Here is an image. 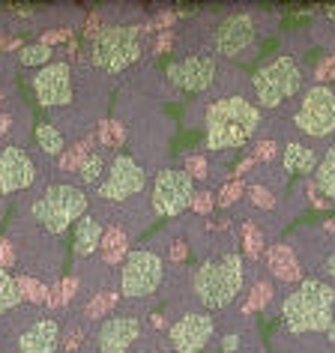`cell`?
<instances>
[{
  "label": "cell",
  "mask_w": 335,
  "mask_h": 353,
  "mask_svg": "<svg viewBox=\"0 0 335 353\" xmlns=\"http://www.w3.org/2000/svg\"><path fill=\"white\" fill-rule=\"evenodd\" d=\"M207 150L245 147L254 129L261 126V108L243 96H225L207 108Z\"/></svg>",
  "instance_id": "6da1fadb"
},
{
  "label": "cell",
  "mask_w": 335,
  "mask_h": 353,
  "mask_svg": "<svg viewBox=\"0 0 335 353\" xmlns=\"http://www.w3.org/2000/svg\"><path fill=\"white\" fill-rule=\"evenodd\" d=\"M281 317L290 332H326L335 321V288L321 279H303L281 303Z\"/></svg>",
  "instance_id": "7a4b0ae2"
},
{
  "label": "cell",
  "mask_w": 335,
  "mask_h": 353,
  "mask_svg": "<svg viewBox=\"0 0 335 353\" xmlns=\"http://www.w3.org/2000/svg\"><path fill=\"white\" fill-rule=\"evenodd\" d=\"M245 281V270H243V258L236 252L219 254V258L204 261L192 276V290L201 299V305L207 312H216V308H227L240 296Z\"/></svg>",
  "instance_id": "3957f363"
},
{
  "label": "cell",
  "mask_w": 335,
  "mask_h": 353,
  "mask_svg": "<svg viewBox=\"0 0 335 353\" xmlns=\"http://www.w3.org/2000/svg\"><path fill=\"white\" fill-rule=\"evenodd\" d=\"M30 216L42 231L63 234V231H69L72 222L87 216V195L78 186L57 183V186H48L37 201H33Z\"/></svg>",
  "instance_id": "277c9868"
},
{
  "label": "cell",
  "mask_w": 335,
  "mask_h": 353,
  "mask_svg": "<svg viewBox=\"0 0 335 353\" xmlns=\"http://www.w3.org/2000/svg\"><path fill=\"white\" fill-rule=\"evenodd\" d=\"M144 28L138 24H114V28H102L99 37L93 39L90 60L96 69L108 75H117L123 69H129L135 60L144 54Z\"/></svg>",
  "instance_id": "5b68a950"
},
{
  "label": "cell",
  "mask_w": 335,
  "mask_h": 353,
  "mask_svg": "<svg viewBox=\"0 0 335 353\" xmlns=\"http://www.w3.org/2000/svg\"><path fill=\"white\" fill-rule=\"evenodd\" d=\"M254 99L261 108H278L281 102H287L290 96L299 93L303 87V69L296 66V60L290 54L276 57L272 63L258 69V75L252 78Z\"/></svg>",
  "instance_id": "8992f818"
},
{
  "label": "cell",
  "mask_w": 335,
  "mask_h": 353,
  "mask_svg": "<svg viewBox=\"0 0 335 353\" xmlns=\"http://www.w3.org/2000/svg\"><path fill=\"white\" fill-rule=\"evenodd\" d=\"M162 258L150 249H135L120 267V294L126 299H144L162 285Z\"/></svg>",
  "instance_id": "52a82bcc"
},
{
  "label": "cell",
  "mask_w": 335,
  "mask_h": 353,
  "mask_svg": "<svg viewBox=\"0 0 335 353\" xmlns=\"http://www.w3.org/2000/svg\"><path fill=\"white\" fill-rule=\"evenodd\" d=\"M294 123L299 132L312 138H326L335 132V90L326 84L308 87L299 99V108L294 114Z\"/></svg>",
  "instance_id": "ba28073f"
},
{
  "label": "cell",
  "mask_w": 335,
  "mask_h": 353,
  "mask_svg": "<svg viewBox=\"0 0 335 353\" xmlns=\"http://www.w3.org/2000/svg\"><path fill=\"white\" fill-rule=\"evenodd\" d=\"M195 201V180L180 171V168H165L162 174L156 176L153 183V195H150V204H153L156 216L174 219L180 213H186Z\"/></svg>",
  "instance_id": "9c48e42d"
},
{
  "label": "cell",
  "mask_w": 335,
  "mask_h": 353,
  "mask_svg": "<svg viewBox=\"0 0 335 353\" xmlns=\"http://www.w3.org/2000/svg\"><path fill=\"white\" fill-rule=\"evenodd\" d=\"M147 189V171L138 159H132L129 153H117L111 159L105 180L99 183V198L102 201H126L135 198Z\"/></svg>",
  "instance_id": "30bf717a"
},
{
  "label": "cell",
  "mask_w": 335,
  "mask_h": 353,
  "mask_svg": "<svg viewBox=\"0 0 335 353\" xmlns=\"http://www.w3.org/2000/svg\"><path fill=\"white\" fill-rule=\"evenodd\" d=\"M216 75H219V66H216L213 54H192V57L168 63V78H171V84H177L180 90H186V93L210 90V87L216 84Z\"/></svg>",
  "instance_id": "8fae6325"
},
{
  "label": "cell",
  "mask_w": 335,
  "mask_h": 353,
  "mask_svg": "<svg viewBox=\"0 0 335 353\" xmlns=\"http://www.w3.org/2000/svg\"><path fill=\"white\" fill-rule=\"evenodd\" d=\"M213 332H216V323L207 312H189V314H183L180 321L171 323L168 339H171V347L177 353H198L207 347Z\"/></svg>",
  "instance_id": "7c38bea8"
},
{
  "label": "cell",
  "mask_w": 335,
  "mask_h": 353,
  "mask_svg": "<svg viewBox=\"0 0 335 353\" xmlns=\"http://www.w3.org/2000/svg\"><path fill=\"white\" fill-rule=\"evenodd\" d=\"M33 93L45 108L72 105V69L69 63H48L33 75Z\"/></svg>",
  "instance_id": "4fadbf2b"
},
{
  "label": "cell",
  "mask_w": 335,
  "mask_h": 353,
  "mask_svg": "<svg viewBox=\"0 0 335 353\" xmlns=\"http://www.w3.org/2000/svg\"><path fill=\"white\" fill-rule=\"evenodd\" d=\"M254 42V19L249 12H234L213 33V51L222 57H240Z\"/></svg>",
  "instance_id": "5bb4252c"
},
{
  "label": "cell",
  "mask_w": 335,
  "mask_h": 353,
  "mask_svg": "<svg viewBox=\"0 0 335 353\" xmlns=\"http://www.w3.org/2000/svg\"><path fill=\"white\" fill-rule=\"evenodd\" d=\"M37 180V165L21 147H3L0 150V195L30 189Z\"/></svg>",
  "instance_id": "9a60e30c"
},
{
  "label": "cell",
  "mask_w": 335,
  "mask_h": 353,
  "mask_svg": "<svg viewBox=\"0 0 335 353\" xmlns=\"http://www.w3.org/2000/svg\"><path fill=\"white\" fill-rule=\"evenodd\" d=\"M141 335V321L132 314L105 317L96 330V347L99 353H129Z\"/></svg>",
  "instance_id": "2e32d148"
},
{
  "label": "cell",
  "mask_w": 335,
  "mask_h": 353,
  "mask_svg": "<svg viewBox=\"0 0 335 353\" xmlns=\"http://www.w3.org/2000/svg\"><path fill=\"white\" fill-rule=\"evenodd\" d=\"M21 353H57L60 350V326L54 317H39L37 323H30L19 339Z\"/></svg>",
  "instance_id": "e0dca14e"
},
{
  "label": "cell",
  "mask_w": 335,
  "mask_h": 353,
  "mask_svg": "<svg viewBox=\"0 0 335 353\" xmlns=\"http://www.w3.org/2000/svg\"><path fill=\"white\" fill-rule=\"evenodd\" d=\"M102 236H105V228L102 222H96L93 216H84L75 222V258H90V254L102 245Z\"/></svg>",
  "instance_id": "ac0fdd59"
},
{
  "label": "cell",
  "mask_w": 335,
  "mask_h": 353,
  "mask_svg": "<svg viewBox=\"0 0 335 353\" xmlns=\"http://www.w3.org/2000/svg\"><path fill=\"white\" fill-rule=\"evenodd\" d=\"M317 153L312 147L299 144V141H287V147L281 150V165L287 174H314L317 171Z\"/></svg>",
  "instance_id": "d6986e66"
},
{
  "label": "cell",
  "mask_w": 335,
  "mask_h": 353,
  "mask_svg": "<svg viewBox=\"0 0 335 353\" xmlns=\"http://www.w3.org/2000/svg\"><path fill=\"white\" fill-rule=\"evenodd\" d=\"M267 263H270L272 276L281 279V281H299V276H303V270H299V263H296L294 249H290V245H285V243L272 245L270 254H267Z\"/></svg>",
  "instance_id": "ffe728a7"
},
{
  "label": "cell",
  "mask_w": 335,
  "mask_h": 353,
  "mask_svg": "<svg viewBox=\"0 0 335 353\" xmlns=\"http://www.w3.org/2000/svg\"><path fill=\"white\" fill-rule=\"evenodd\" d=\"M314 189L321 192L323 198L335 201V147L326 150V153L321 156V162H317V171H314Z\"/></svg>",
  "instance_id": "44dd1931"
},
{
  "label": "cell",
  "mask_w": 335,
  "mask_h": 353,
  "mask_svg": "<svg viewBox=\"0 0 335 353\" xmlns=\"http://www.w3.org/2000/svg\"><path fill=\"white\" fill-rule=\"evenodd\" d=\"M37 144L45 156H60L66 147V141L60 135L57 126H51V123H37Z\"/></svg>",
  "instance_id": "7402d4cb"
},
{
  "label": "cell",
  "mask_w": 335,
  "mask_h": 353,
  "mask_svg": "<svg viewBox=\"0 0 335 353\" xmlns=\"http://www.w3.org/2000/svg\"><path fill=\"white\" fill-rule=\"evenodd\" d=\"M102 258L108 261V263H117L123 254H126V234L120 231V228H111V231H105L102 236Z\"/></svg>",
  "instance_id": "603a6c76"
},
{
  "label": "cell",
  "mask_w": 335,
  "mask_h": 353,
  "mask_svg": "<svg viewBox=\"0 0 335 353\" xmlns=\"http://www.w3.org/2000/svg\"><path fill=\"white\" fill-rule=\"evenodd\" d=\"M21 303V290H19V281L10 276V270H0V314L10 312Z\"/></svg>",
  "instance_id": "cb8c5ba5"
},
{
  "label": "cell",
  "mask_w": 335,
  "mask_h": 353,
  "mask_svg": "<svg viewBox=\"0 0 335 353\" xmlns=\"http://www.w3.org/2000/svg\"><path fill=\"white\" fill-rule=\"evenodd\" d=\"M51 57H54V48H48V46H42V42H33V46H24L21 48V66H39V69H45L51 63Z\"/></svg>",
  "instance_id": "d4e9b609"
},
{
  "label": "cell",
  "mask_w": 335,
  "mask_h": 353,
  "mask_svg": "<svg viewBox=\"0 0 335 353\" xmlns=\"http://www.w3.org/2000/svg\"><path fill=\"white\" fill-rule=\"evenodd\" d=\"M78 176H81V183H87V186H96V183L105 176V156L90 153L84 159V165L78 168Z\"/></svg>",
  "instance_id": "484cf974"
},
{
  "label": "cell",
  "mask_w": 335,
  "mask_h": 353,
  "mask_svg": "<svg viewBox=\"0 0 335 353\" xmlns=\"http://www.w3.org/2000/svg\"><path fill=\"white\" fill-rule=\"evenodd\" d=\"M117 305V294H111V290H105V294H96L90 303H87V308H84V314L90 317V321H105V314L111 312V308Z\"/></svg>",
  "instance_id": "4316f807"
},
{
  "label": "cell",
  "mask_w": 335,
  "mask_h": 353,
  "mask_svg": "<svg viewBox=\"0 0 335 353\" xmlns=\"http://www.w3.org/2000/svg\"><path fill=\"white\" fill-rule=\"evenodd\" d=\"M123 138H126V129H123L117 120H105L102 126H99V144H102V147L117 150V147L123 144Z\"/></svg>",
  "instance_id": "83f0119b"
},
{
  "label": "cell",
  "mask_w": 335,
  "mask_h": 353,
  "mask_svg": "<svg viewBox=\"0 0 335 353\" xmlns=\"http://www.w3.org/2000/svg\"><path fill=\"white\" fill-rule=\"evenodd\" d=\"M19 281V290H21V299H30V303H48V294L51 290L45 285H37L33 279L28 276H21V279H15Z\"/></svg>",
  "instance_id": "f1b7e54d"
},
{
  "label": "cell",
  "mask_w": 335,
  "mask_h": 353,
  "mask_svg": "<svg viewBox=\"0 0 335 353\" xmlns=\"http://www.w3.org/2000/svg\"><path fill=\"white\" fill-rule=\"evenodd\" d=\"M270 296H272V285H270V281H258V285H254V290H252V296L245 299L243 312H245V314L258 312V308H263V305L270 303Z\"/></svg>",
  "instance_id": "f546056e"
},
{
  "label": "cell",
  "mask_w": 335,
  "mask_h": 353,
  "mask_svg": "<svg viewBox=\"0 0 335 353\" xmlns=\"http://www.w3.org/2000/svg\"><path fill=\"white\" fill-rule=\"evenodd\" d=\"M243 245H245V252H249L252 258L263 254V234L258 231V225L254 222H243Z\"/></svg>",
  "instance_id": "4dcf8cb0"
},
{
  "label": "cell",
  "mask_w": 335,
  "mask_h": 353,
  "mask_svg": "<svg viewBox=\"0 0 335 353\" xmlns=\"http://www.w3.org/2000/svg\"><path fill=\"white\" fill-rule=\"evenodd\" d=\"M87 144H90V141H81V144H75V147L69 150V153H66L63 159H60V168H63V171H69V168H75V171H78V168L84 165V159L90 156V153H87Z\"/></svg>",
  "instance_id": "1f68e13d"
},
{
  "label": "cell",
  "mask_w": 335,
  "mask_h": 353,
  "mask_svg": "<svg viewBox=\"0 0 335 353\" xmlns=\"http://www.w3.org/2000/svg\"><path fill=\"white\" fill-rule=\"evenodd\" d=\"M243 192H245V186H243L240 176H236V180H231L222 192H219V207H231L234 201H240V198H243Z\"/></svg>",
  "instance_id": "d6a6232c"
},
{
  "label": "cell",
  "mask_w": 335,
  "mask_h": 353,
  "mask_svg": "<svg viewBox=\"0 0 335 353\" xmlns=\"http://www.w3.org/2000/svg\"><path fill=\"white\" fill-rule=\"evenodd\" d=\"M183 171H186L192 180H204L207 171H210V168H207V159H204V156H189V159H186V168H183Z\"/></svg>",
  "instance_id": "836d02e7"
},
{
  "label": "cell",
  "mask_w": 335,
  "mask_h": 353,
  "mask_svg": "<svg viewBox=\"0 0 335 353\" xmlns=\"http://www.w3.org/2000/svg\"><path fill=\"white\" fill-rule=\"evenodd\" d=\"M249 198H252V204L254 207H263V210H272L276 207V201H272V195L263 186H252L249 189Z\"/></svg>",
  "instance_id": "e575fe53"
},
{
  "label": "cell",
  "mask_w": 335,
  "mask_h": 353,
  "mask_svg": "<svg viewBox=\"0 0 335 353\" xmlns=\"http://www.w3.org/2000/svg\"><path fill=\"white\" fill-rule=\"evenodd\" d=\"M276 153H278V147H276V141H261V144L258 147H254V162H261V159H263V162H270V159H276Z\"/></svg>",
  "instance_id": "d590c367"
},
{
  "label": "cell",
  "mask_w": 335,
  "mask_h": 353,
  "mask_svg": "<svg viewBox=\"0 0 335 353\" xmlns=\"http://www.w3.org/2000/svg\"><path fill=\"white\" fill-rule=\"evenodd\" d=\"M213 204H216V198L210 195V192H195L192 210H195V213H210V210H213Z\"/></svg>",
  "instance_id": "8d00e7d4"
},
{
  "label": "cell",
  "mask_w": 335,
  "mask_h": 353,
  "mask_svg": "<svg viewBox=\"0 0 335 353\" xmlns=\"http://www.w3.org/2000/svg\"><path fill=\"white\" fill-rule=\"evenodd\" d=\"M12 261H15L12 245L6 243V240H0V270H10V267H12Z\"/></svg>",
  "instance_id": "74e56055"
},
{
  "label": "cell",
  "mask_w": 335,
  "mask_h": 353,
  "mask_svg": "<svg viewBox=\"0 0 335 353\" xmlns=\"http://www.w3.org/2000/svg\"><path fill=\"white\" fill-rule=\"evenodd\" d=\"M326 78H335V57H326L321 66H317V81H326Z\"/></svg>",
  "instance_id": "f35d334b"
},
{
  "label": "cell",
  "mask_w": 335,
  "mask_h": 353,
  "mask_svg": "<svg viewBox=\"0 0 335 353\" xmlns=\"http://www.w3.org/2000/svg\"><path fill=\"white\" fill-rule=\"evenodd\" d=\"M75 279H63V285H60V290H63V294H60V303H69V299L75 296Z\"/></svg>",
  "instance_id": "ab89813d"
},
{
  "label": "cell",
  "mask_w": 335,
  "mask_h": 353,
  "mask_svg": "<svg viewBox=\"0 0 335 353\" xmlns=\"http://www.w3.org/2000/svg\"><path fill=\"white\" fill-rule=\"evenodd\" d=\"M183 258H186V243H180V240H177V243H174V249H171V261H174V263H180Z\"/></svg>",
  "instance_id": "60d3db41"
},
{
  "label": "cell",
  "mask_w": 335,
  "mask_h": 353,
  "mask_svg": "<svg viewBox=\"0 0 335 353\" xmlns=\"http://www.w3.org/2000/svg\"><path fill=\"white\" fill-rule=\"evenodd\" d=\"M236 347H240V335H225V341H222V350H225V353H234Z\"/></svg>",
  "instance_id": "b9f144b4"
},
{
  "label": "cell",
  "mask_w": 335,
  "mask_h": 353,
  "mask_svg": "<svg viewBox=\"0 0 335 353\" xmlns=\"http://www.w3.org/2000/svg\"><path fill=\"white\" fill-rule=\"evenodd\" d=\"M323 272L329 279H335V254H329V258H326V263H323Z\"/></svg>",
  "instance_id": "7bdbcfd3"
},
{
  "label": "cell",
  "mask_w": 335,
  "mask_h": 353,
  "mask_svg": "<svg viewBox=\"0 0 335 353\" xmlns=\"http://www.w3.org/2000/svg\"><path fill=\"white\" fill-rule=\"evenodd\" d=\"M10 123H12V120H10V117H6V114H3V117H0V138H3V135H6V129H10Z\"/></svg>",
  "instance_id": "ee69618b"
},
{
  "label": "cell",
  "mask_w": 335,
  "mask_h": 353,
  "mask_svg": "<svg viewBox=\"0 0 335 353\" xmlns=\"http://www.w3.org/2000/svg\"><path fill=\"white\" fill-rule=\"evenodd\" d=\"M254 165V159H245V162L243 165H236V174H243V171H249V168Z\"/></svg>",
  "instance_id": "f6af8a7d"
},
{
  "label": "cell",
  "mask_w": 335,
  "mask_h": 353,
  "mask_svg": "<svg viewBox=\"0 0 335 353\" xmlns=\"http://www.w3.org/2000/svg\"><path fill=\"white\" fill-rule=\"evenodd\" d=\"M326 335H329V341H335V321H332L329 330H326Z\"/></svg>",
  "instance_id": "bcb514c9"
},
{
  "label": "cell",
  "mask_w": 335,
  "mask_h": 353,
  "mask_svg": "<svg viewBox=\"0 0 335 353\" xmlns=\"http://www.w3.org/2000/svg\"><path fill=\"white\" fill-rule=\"evenodd\" d=\"M326 231H335V219H332V222H326Z\"/></svg>",
  "instance_id": "7dc6e473"
},
{
  "label": "cell",
  "mask_w": 335,
  "mask_h": 353,
  "mask_svg": "<svg viewBox=\"0 0 335 353\" xmlns=\"http://www.w3.org/2000/svg\"><path fill=\"white\" fill-rule=\"evenodd\" d=\"M326 15H329V19L335 21V6H332V10H326Z\"/></svg>",
  "instance_id": "c3c4849f"
}]
</instances>
